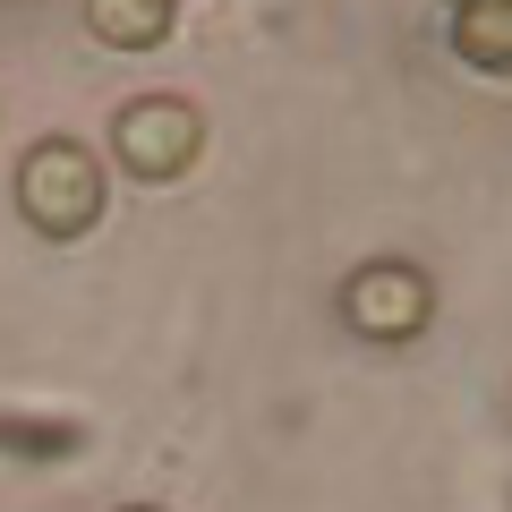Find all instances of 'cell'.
I'll return each mask as SVG.
<instances>
[{"label": "cell", "instance_id": "obj_1", "mask_svg": "<svg viewBox=\"0 0 512 512\" xmlns=\"http://www.w3.org/2000/svg\"><path fill=\"white\" fill-rule=\"evenodd\" d=\"M111 205V180H103V154L86 137H35L18 154V214L26 231L43 239H86Z\"/></svg>", "mask_w": 512, "mask_h": 512}, {"label": "cell", "instance_id": "obj_2", "mask_svg": "<svg viewBox=\"0 0 512 512\" xmlns=\"http://www.w3.org/2000/svg\"><path fill=\"white\" fill-rule=\"evenodd\" d=\"M205 154V111L188 103V94H128L120 111H111V163L128 171V180L146 188H171L188 180Z\"/></svg>", "mask_w": 512, "mask_h": 512}, {"label": "cell", "instance_id": "obj_3", "mask_svg": "<svg viewBox=\"0 0 512 512\" xmlns=\"http://www.w3.org/2000/svg\"><path fill=\"white\" fill-rule=\"evenodd\" d=\"M342 325L359 333V342H419L427 325H436V282L410 265V256H376V265H359V274L342 282Z\"/></svg>", "mask_w": 512, "mask_h": 512}, {"label": "cell", "instance_id": "obj_4", "mask_svg": "<svg viewBox=\"0 0 512 512\" xmlns=\"http://www.w3.org/2000/svg\"><path fill=\"white\" fill-rule=\"evenodd\" d=\"M86 35L103 52H163L171 43V0H86Z\"/></svg>", "mask_w": 512, "mask_h": 512}, {"label": "cell", "instance_id": "obj_5", "mask_svg": "<svg viewBox=\"0 0 512 512\" xmlns=\"http://www.w3.org/2000/svg\"><path fill=\"white\" fill-rule=\"evenodd\" d=\"M453 52L478 77H512V0H461L453 9Z\"/></svg>", "mask_w": 512, "mask_h": 512}, {"label": "cell", "instance_id": "obj_6", "mask_svg": "<svg viewBox=\"0 0 512 512\" xmlns=\"http://www.w3.org/2000/svg\"><path fill=\"white\" fill-rule=\"evenodd\" d=\"M120 512H163V504H120Z\"/></svg>", "mask_w": 512, "mask_h": 512}, {"label": "cell", "instance_id": "obj_7", "mask_svg": "<svg viewBox=\"0 0 512 512\" xmlns=\"http://www.w3.org/2000/svg\"><path fill=\"white\" fill-rule=\"evenodd\" d=\"M444 9H461V0H444Z\"/></svg>", "mask_w": 512, "mask_h": 512}, {"label": "cell", "instance_id": "obj_8", "mask_svg": "<svg viewBox=\"0 0 512 512\" xmlns=\"http://www.w3.org/2000/svg\"><path fill=\"white\" fill-rule=\"evenodd\" d=\"M171 9H180V0H171Z\"/></svg>", "mask_w": 512, "mask_h": 512}]
</instances>
